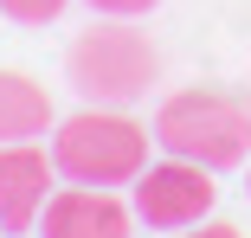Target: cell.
<instances>
[{
    "instance_id": "cell-1",
    "label": "cell",
    "mask_w": 251,
    "mask_h": 238,
    "mask_svg": "<svg viewBox=\"0 0 251 238\" xmlns=\"http://www.w3.org/2000/svg\"><path fill=\"white\" fill-rule=\"evenodd\" d=\"M155 142L200 167H238L251 155V103L238 90H180L155 110Z\"/></svg>"
},
{
    "instance_id": "cell-2",
    "label": "cell",
    "mask_w": 251,
    "mask_h": 238,
    "mask_svg": "<svg viewBox=\"0 0 251 238\" xmlns=\"http://www.w3.org/2000/svg\"><path fill=\"white\" fill-rule=\"evenodd\" d=\"M52 167L65 180H84V187H116V180H135L148 167V129L116 116V110H77L58 122L52 135Z\"/></svg>"
},
{
    "instance_id": "cell-3",
    "label": "cell",
    "mask_w": 251,
    "mask_h": 238,
    "mask_svg": "<svg viewBox=\"0 0 251 238\" xmlns=\"http://www.w3.org/2000/svg\"><path fill=\"white\" fill-rule=\"evenodd\" d=\"M71 84H77V97L90 103H135L148 84H155L161 58H155V45H148V32H135L129 20L110 13V26H90L71 39V58H65Z\"/></svg>"
},
{
    "instance_id": "cell-4",
    "label": "cell",
    "mask_w": 251,
    "mask_h": 238,
    "mask_svg": "<svg viewBox=\"0 0 251 238\" xmlns=\"http://www.w3.org/2000/svg\"><path fill=\"white\" fill-rule=\"evenodd\" d=\"M219 200V187H213V167H200V161H161V167H142L135 174V219L142 225H155V232H180L193 219H206Z\"/></svg>"
},
{
    "instance_id": "cell-5",
    "label": "cell",
    "mask_w": 251,
    "mask_h": 238,
    "mask_svg": "<svg viewBox=\"0 0 251 238\" xmlns=\"http://www.w3.org/2000/svg\"><path fill=\"white\" fill-rule=\"evenodd\" d=\"M45 238H129L135 232V213L110 193V187H65V193L45 200Z\"/></svg>"
},
{
    "instance_id": "cell-6",
    "label": "cell",
    "mask_w": 251,
    "mask_h": 238,
    "mask_svg": "<svg viewBox=\"0 0 251 238\" xmlns=\"http://www.w3.org/2000/svg\"><path fill=\"white\" fill-rule=\"evenodd\" d=\"M45 187H52V161L32 142H0V225L26 232L45 213Z\"/></svg>"
},
{
    "instance_id": "cell-7",
    "label": "cell",
    "mask_w": 251,
    "mask_h": 238,
    "mask_svg": "<svg viewBox=\"0 0 251 238\" xmlns=\"http://www.w3.org/2000/svg\"><path fill=\"white\" fill-rule=\"evenodd\" d=\"M52 129V97L26 71H0V142H32Z\"/></svg>"
},
{
    "instance_id": "cell-8",
    "label": "cell",
    "mask_w": 251,
    "mask_h": 238,
    "mask_svg": "<svg viewBox=\"0 0 251 238\" xmlns=\"http://www.w3.org/2000/svg\"><path fill=\"white\" fill-rule=\"evenodd\" d=\"M0 13L20 20V26H45V20L65 13V0H0Z\"/></svg>"
},
{
    "instance_id": "cell-9",
    "label": "cell",
    "mask_w": 251,
    "mask_h": 238,
    "mask_svg": "<svg viewBox=\"0 0 251 238\" xmlns=\"http://www.w3.org/2000/svg\"><path fill=\"white\" fill-rule=\"evenodd\" d=\"M180 238H238V225H219V219H193V225H180Z\"/></svg>"
},
{
    "instance_id": "cell-10",
    "label": "cell",
    "mask_w": 251,
    "mask_h": 238,
    "mask_svg": "<svg viewBox=\"0 0 251 238\" xmlns=\"http://www.w3.org/2000/svg\"><path fill=\"white\" fill-rule=\"evenodd\" d=\"M97 13H116V20H135V13H148L155 0H90Z\"/></svg>"
}]
</instances>
